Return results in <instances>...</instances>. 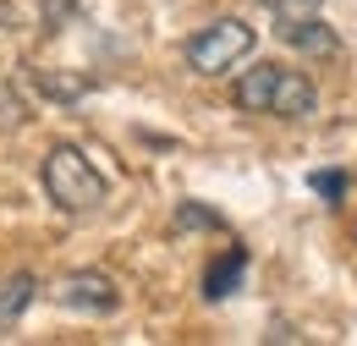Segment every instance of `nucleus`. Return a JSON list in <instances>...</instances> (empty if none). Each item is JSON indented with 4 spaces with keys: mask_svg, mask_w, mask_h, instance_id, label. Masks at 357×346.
<instances>
[{
    "mask_svg": "<svg viewBox=\"0 0 357 346\" xmlns=\"http://www.w3.org/2000/svg\"><path fill=\"white\" fill-rule=\"evenodd\" d=\"M231 99H236V110H248V116H280V121H308L313 110H319V88H313L303 72L280 66V61L248 66V72L236 77V88H231Z\"/></svg>",
    "mask_w": 357,
    "mask_h": 346,
    "instance_id": "1",
    "label": "nucleus"
},
{
    "mask_svg": "<svg viewBox=\"0 0 357 346\" xmlns=\"http://www.w3.org/2000/svg\"><path fill=\"white\" fill-rule=\"evenodd\" d=\"M39 181H45V198L61 215H89V209L105 204V193H110V181L99 176V165H93L83 149H72V143H55L45 154Z\"/></svg>",
    "mask_w": 357,
    "mask_h": 346,
    "instance_id": "2",
    "label": "nucleus"
},
{
    "mask_svg": "<svg viewBox=\"0 0 357 346\" xmlns=\"http://www.w3.org/2000/svg\"><path fill=\"white\" fill-rule=\"evenodd\" d=\"M253 44H259V33H253L242 17H215L209 28H198L192 39L181 44V61H187L198 77H225L236 61L253 55Z\"/></svg>",
    "mask_w": 357,
    "mask_h": 346,
    "instance_id": "3",
    "label": "nucleus"
},
{
    "mask_svg": "<svg viewBox=\"0 0 357 346\" xmlns=\"http://www.w3.org/2000/svg\"><path fill=\"white\" fill-rule=\"evenodd\" d=\"M55 303L72 308V313H89V319H105V313L121 308V286H116L105 269H72V275H61Z\"/></svg>",
    "mask_w": 357,
    "mask_h": 346,
    "instance_id": "4",
    "label": "nucleus"
},
{
    "mask_svg": "<svg viewBox=\"0 0 357 346\" xmlns=\"http://www.w3.org/2000/svg\"><path fill=\"white\" fill-rule=\"evenodd\" d=\"M275 33L291 44L297 55H335V50H341V33H335L330 22H319V11H313V17H286V22H275Z\"/></svg>",
    "mask_w": 357,
    "mask_h": 346,
    "instance_id": "5",
    "label": "nucleus"
},
{
    "mask_svg": "<svg viewBox=\"0 0 357 346\" xmlns=\"http://www.w3.org/2000/svg\"><path fill=\"white\" fill-rule=\"evenodd\" d=\"M242 275H248V248L220 253V259L209 264V275H204V297H209V303H225V297L242 286Z\"/></svg>",
    "mask_w": 357,
    "mask_h": 346,
    "instance_id": "6",
    "label": "nucleus"
},
{
    "mask_svg": "<svg viewBox=\"0 0 357 346\" xmlns=\"http://www.w3.org/2000/svg\"><path fill=\"white\" fill-rule=\"evenodd\" d=\"M33 292H39V280H33L28 269H17V275L0 280V330H11V324L33 308Z\"/></svg>",
    "mask_w": 357,
    "mask_h": 346,
    "instance_id": "7",
    "label": "nucleus"
},
{
    "mask_svg": "<svg viewBox=\"0 0 357 346\" xmlns=\"http://www.w3.org/2000/svg\"><path fill=\"white\" fill-rule=\"evenodd\" d=\"M33 83L45 88L50 99H66V105H72V99H83V93H89V83H77V77H50V72H33Z\"/></svg>",
    "mask_w": 357,
    "mask_h": 346,
    "instance_id": "8",
    "label": "nucleus"
},
{
    "mask_svg": "<svg viewBox=\"0 0 357 346\" xmlns=\"http://www.w3.org/2000/svg\"><path fill=\"white\" fill-rule=\"evenodd\" d=\"M192 225H209V231H220L225 220L215 215V209H198V204H181V215H176V231H192Z\"/></svg>",
    "mask_w": 357,
    "mask_h": 346,
    "instance_id": "9",
    "label": "nucleus"
},
{
    "mask_svg": "<svg viewBox=\"0 0 357 346\" xmlns=\"http://www.w3.org/2000/svg\"><path fill=\"white\" fill-rule=\"evenodd\" d=\"M313 193L330 198V204H341V198H347V176L341 171H313Z\"/></svg>",
    "mask_w": 357,
    "mask_h": 346,
    "instance_id": "10",
    "label": "nucleus"
},
{
    "mask_svg": "<svg viewBox=\"0 0 357 346\" xmlns=\"http://www.w3.org/2000/svg\"><path fill=\"white\" fill-rule=\"evenodd\" d=\"M39 6V17H45V28L55 33V28H66V17L77 11V0H33Z\"/></svg>",
    "mask_w": 357,
    "mask_h": 346,
    "instance_id": "11",
    "label": "nucleus"
},
{
    "mask_svg": "<svg viewBox=\"0 0 357 346\" xmlns=\"http://www.w3.org/2000/svg\"><path fill=\"white\" fill-rule=\"evenodd\" d=\"M259 6L275 11V22H286V17H313V11H319V0H259Z\"/></svg>",
    "mask_w": 357,
    "mask_h": 346,
    "instance_id": "12",
    "label": "nucleus"
}]
</instances>
